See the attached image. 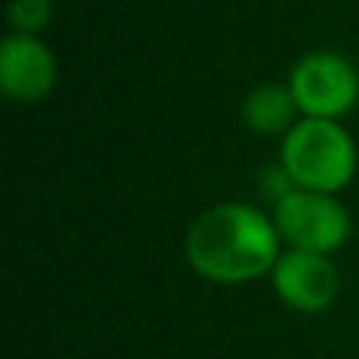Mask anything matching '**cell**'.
I'll use <instances>...</instances> for the list:
<instances>
[{
	"label": "cell",
	"mask_w": 359,
	"mask_h": 359,
	"mask_svg": "<svg viewBox=\"0 0 359 359\" xmlns=\"http://www.w3.org/2000/svg\"><path fill=\"white\" fill-rule=\"evenodd\" d=\"M297 98L290 86H262L243 104V120L255 136H287L293 130V114H297Z\"/></svg>",
	"instance_id": "obj_7"
},
{
	"label": "cell",
	"mask_w": 359,
	"mask_h": 359,
	"mask_svg": "<svg viewBox=\"0 0 359 359\" xmlns=\"http://www.w3.org/2000/svg\"><path fill=\"white\" fill-rule=\"evenodd\" d=\"M6 16L16 35H35L50 19V0H10Z\"/></svg>",
	"instance_id": "obj_8"
},
{
	"label": "cell",
	"mask_w": 359,
	"mask_h": 359,
	"mask_svg": "<svg viewBox=\"0 0 359 359\" xmlns=\"http://www.w3.org/2000/svg\"><path fill=\"white\" fill-rule=\"evenodd\" d=\"M57 82L54 54L35 35H10L0 44V88L19 104L48 98Z\"/></svg>",
	"instance_id": "obj_6"
},
{
	"label": "cell",
	"mask_w": 359,
	"mask_h": 359,
	"mask_svg": "<svg viewBox=\"0 0 359 359\" xmlns=\"http://www.w3.org/2000/svg\"><path fill=\"white\" fill-rule=\"evenodd\" d=\"M271 284L278 297L297 312H325L337 299L341 278L328 255L290 249L280 252V259L271 268Z\"/></svg>",
	"instance_id": "obj_5"
},
{
	"label": "cell",
	"mask_w": 359,
	"mask_h": 359,
	"mask_svg": "<svg viewBox=\"0 0 359 359\" xmlns=\"http://www.w3.org/2000/svg\"><path fill=\"white\" fill-rule=\"evenodd\" d=\"M290 92L306 117L341 120L359 101V73L347 57L316 50L290 69Z\"/></svg>",
	"instance_id": "obj_4"
},
{
	"label": "cell",
	"mask_w": 359,
	"mask_h": 359,
	"mask_svg": "<svg viewBox=\"0 0 359 359\" xmlns=\"http://www.w3.org/2000/svg\"><path fill=\"white\" fill-rule=\"evenodd\" d=\"M274 224L293 249L331 255L350 240V215L328 192L293 189L274 205Z\"/></svg>",
	"instance_id": "obj_3"
},
{
	"label": "cell",
	"mask_w": 359,
	"mask_h": 359,
	"mask_svg": "<svg viewBox=\"0 0 359 359\" xmlns=\"http://www.w3.org/2000/svg\"><path fill=\"white\" fill-rule=\"evenodd\" d=\"M280 230L265 211L246 202L208 208L186 236V255L196 274L215 284H246L271 274Z\"/></svg>",
	"instance_id": "obj_1"
},
{
	"label": "cell",
	"mask_w": 359,
	"mask_h": 359,
	"mask_svg": "<svg viewBox=\"0 0 359 359\" xmlns=\"http://www.w3.org/2000/svg\"><path fill=\"white\" fill-rule=\"evenodd\" d=\"M280 164L297 189L334 196L356 174V145L337 120L306 117L284 136Z\"/></svg>",
	"instance_id": "obj_2"
}]
</instances>
